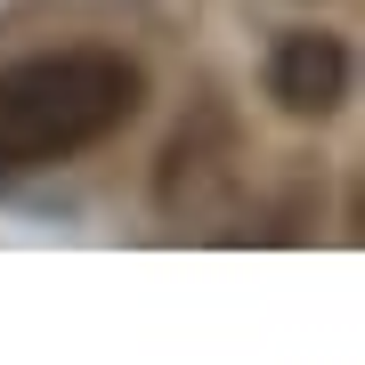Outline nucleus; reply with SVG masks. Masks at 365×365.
<instances>
[{"instance_id": "nucleus-2", "label": "nucleus", "mask_w": 365, "mask_h": 365, "mask_svg": "<svg viewBox=\"0 0 365 365\" xmlns=\"http://www.w3.org/2000/svg\"><path fill=\"white\" fill-rule=\"evenodd\" d=\"M268 90L284 114H333L349 98V49L333 33H284L268 57Z\"/></svg>"}, {"instance_id": "nucleus-1", "label": "nucleus", "mask_w": 365, "mask_h": 365, "mask_svg": "<svg viewBox=\"0 0 365 365\" xmlns=\"http://www.w3.org/2000/svg\"><path fill=\"white\" fill-rule=\"evenodd\" d=\"M146 73L114 49H57V57H25L0 73V163L9 170H41L66 163L81 146L114 138L138 114Z\"/></svg>"}]
</instances>
